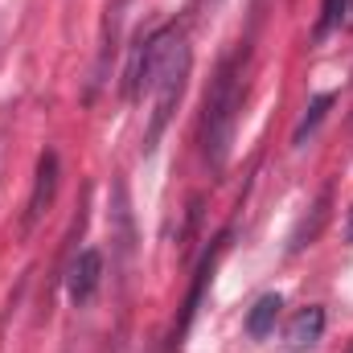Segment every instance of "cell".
<instances>
[{"instance_id":"cell-1","label":"cell","mask_w":353,"mask_h":353,"mask_svg":"<svg viewBox=\"0 0 353 353\" xmlns=\"http://www.w3.org/2000/svg\"><path fill=\"white\" fill-rule=\"evenodd\" d=\"M239 103H243V79H239V54H230L205 94V119H201V136H205V161L214 173L226 169L230 161V144H234V123H239Z\"/></svg>"},{"instance_id":"cell-2","label":"cell","mask_w":353,"mask_h":353,"mask_svg":"<svg viewBox=\"0 0 353 353\" xmlns=\"http://www.w3.org/2000/svg\"><path fill=\"white\" fill-rule=\"evenodd\" d=\"M189 46H185V37L173 29V37H169V50H165V62H161V70H157V79H152V123H148V136H144V152H152L157 144H161V136H165V128H169V119H173L176 103H181V90H185V79H189Z\"/></svg>"},{"instance_id":"cell-3","label":"cell","mask_w":353,"mask_h":353,"mask_svg":"<svg viewBox=\"0 0 353 353\" xmlns=\"http://www.w3.org/2000/svg\"><path fill=\"white\" fill-rule=\"evenodd\" d=\"M99 283H103V255L87 247V251H79V259L70 263V275H66V296H70V304L74 308H83L94 300V292H99Z\"/></svg>"},{"instance_id":"cell-4","label":"cell","mask_w":353,"mask_h":353,"mask_svg":"<svg viewBox=\"0 0 353 353\" xmlns=\"http://www.w3.org/2000/svg\"><path fill=\"white\" fill-rule=\"evenodd\" d=\"M54 193H58V152H41L37 161V181H33V193H29V214H25V226H33L50 205H54Z\"/></svg>"},{"instance_id":"cell-5","label":"cell","mask_w":353,"mask_h":353,"mask_svg":"<svg viewBox=\"0 0 353 353\" xmlns=\"http://www.w3.org/2000/svg\"><path fill=\"white\" fill-rule=\"evenodd\" d=\"M279 312H283V296H279V292H267V296H259V300L251 304V312H247V337H255V341L271 337V333H275Z\"/></svg>"},{"instance_id":"cell-6","label":"cell","mask_w":353,"mask_h":353,"mask_svg":"<svg viewBox=\"0 0 353 353\" xmlns=\"http://www.w3.org/2000/svg\"><path fill=\"white\" fill-rule=\"evenodd\" d=\"M325 333V308L321 304H308L304 312H296V321L288 325V345L292 350H308L312 341H321Z\"/></svg>"},{"instance_id":"cell-7","label":"cell","mask_w":353,"mask_h":353,"mask_svg":"<svg viewBox=\"0 0 353 353\" xmlns=\"http://www.w3.org/2000/svg\"><path fill=\"white\" fill-rule=\"evenodd\" d=\"M333 103H337L333 94H316V99L308 103L304 119H300V123H296V132H292V144H296V148H304V140H308V136H312V132L321 128V119H325V111H329Z\"/></svg>"},{"instance_id":"cell-8","label":"cell","mask_w":353,"mask_h":353,"mask_svg":"<svg viewBox=\"0 0 353 353\" xmlns=\"http://www.w3.org/2000/svg\"><path fill=\"white\" fill-rule=\"evenodd\" d=\"M325 218H329V193H321V201L312 205V222H304V226L296 230V239H292V251H300L308 239H316V230L325 226Z\"/></svg>"},{"instance_id":"cell-9","label":"cell","mask_w":353,"mask_h":353,"mask_svg":"<svg viewBox=\"0 0 353 353\" xmlns=\"http://www.w3.org/2000/svg\"><path fill=\"white\" fill-rule=\"evenodd\" d=\"M341 12H345V0H325V12H321V25H316V37H325L337 21H341Z\"/></svg>"},{"instance_id":"cell-10","label":"cell","mask_w":353,"mask_h":353,"mask_svg":"<svg viewBox=\"0 0 353 353\" xmlns=\"http://www.w3.org/2000/svg\"><path fill=\"white\" fill-rule=\"evenodd\" d=\"M345 25H353V0H345Z\"/></svg>"},{"instance_id":"cell-11","label":"cell","mask_w":353,"mask_h":353,"mask_svg":"<svg viewBox=\"0 0 353 353\" xmlns=\"http://www.w3.org/2000/svg\"><path fill=\"white\" fill-rule=\"evenodd\" d=\"M345 234H350V239H353V222H350V230H345Z\"/></svg>"},{"instance_id":"cell-12","label":"cell","mask_w":353,"mask_h":353,"mask_svg":"<svg viewBox=\"0 0 353 353\" xmlns=\"http://www.w3.org/2000/svg\"><path fill=\"white\" fill-rule=\"evenodd\" d=\"M350 353H353V345H350Z\"/></svg>"}]
</instances>
